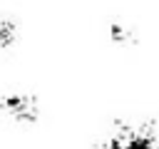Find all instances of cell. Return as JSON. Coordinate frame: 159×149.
I'll use <instances>...</instances> for the list:
<instances>
[{
    "label": "cell",
    "instance_id": "1",
    "mask_svg": "<svg viewBox=\"0 0 159 149\" xmlns=\"http://www.w3.org/2000/svg\"><path fill=\"white\" fill-rule=\"evenodd\" d=\"M99 149H159V134L149 124H117Z\"/></svg>",
    "mask_w": 159,
    "mask_h": 149
},
{
    "label": "cell",
    "instance_id": "2",
    "mask_svg": "<svg viewBox=\"0 0 159 149\" xmlns=\"http://www.w3.org/2000/svg\"><path fill=\"white\" fill-rule=\"evenodd\" d=\"M0 119L15 124H35L40 119V102L27 92H10L0 97Z\"/></svg>",
    "mask_w": 159,
    "mask_h": 149
},
{
    "label": "cell",
    "instance_id": "3",
    "mask_svg": "<svg viewBox=\"0 0 159 149\" xmlns=\"http://www.w3.org/2000/svg\"><path fill=\"white\" fill-rule=\"evenodd\" d=\"M109 40L114 42V45H119V47H129V45H137V35H134V30H129L127 25H122V22H109Z\"/></svg>",
    "mask_w": 159,
    "mask_h": 149
},
{
    "label": "cell",
    "instance_id": "4",
    "mask_svg": "<svg viewBox=\"0 0 159 149\" xmlns=\"http://www.w3.org/2000/svg\"><path fill=\"white\" fill-rule=\"evenodd\" d=\"M17 37H20V27H17V22L10 20V17H0V50H10V47H15Z\"/></svg>",
    "mask_w": 159,
    "mask_h": 149
}]
</instances>
